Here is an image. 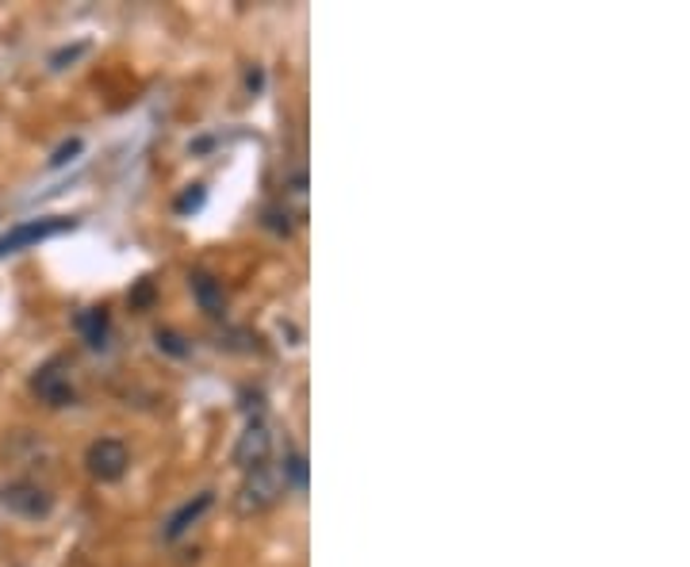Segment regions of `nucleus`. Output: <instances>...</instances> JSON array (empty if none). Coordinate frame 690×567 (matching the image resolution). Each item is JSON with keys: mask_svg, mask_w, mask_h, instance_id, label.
<instances>
[{"mask_svg": "<svg viewBox=\"0 0 690 567\" xmlns=\"http://www.w3.org/2000/svg\"><path fill=\"white\" fill-rule=\"evenodd\" d=\"M289 495V484H284V472L281 464H261V468H250L246 472V479L238 484V495H235V514L238 518H253V514H265V510H273L276 502Z\"/></svg>", "mask_w": 690, "mask_h": 567, "instance_id": "nucleus-1", "label": "nucleus"}, {"mask_svg": "<svg viewBox=\"0 0 690 567\" xmlns=\"http://www.w3.org/2000/svg\"><path fill=\"white\" fill-rule=\"evenodd\" d=\"M0 510L23 518V522H43L54 510V495L35 479H12V484L0 487Z\"/></svg>", "mask_w": 690, "mask_h": 567, "instance_id": "nucleus-2", "label": "nucleus"}, {"mask_svg": "<svg viewBox=\"0 0 690 567\" xmlns=\"http://www.w3.org/2000/svg\"><path fill=\"white\" fill-rule=\"evenodd\" d=\"M131 468V449L120 438H97L84 449V472L97 484H120Z\"/></svg>", "mask_w": 690, "mask_h": 567, "instance_id": "nucleus-3", "label": "nucleus"}, {"mask_svg": "<svg viewBox=\"0 0 690 567\" xmlns=\"http://www.w3.org/2000/svg\"><path fill=\"white\" fill-rule=\"evenodd\" d=\"M31 395H35L43 407L58 410V407H73L77 392L73 379H69V364L66 361H50L31 376Z\"/></svg>", "mask_w": 690, "mask_h": 567, "instance_id": "nucleus-4", "label": "nucleus"}, {"mask_svg": "<svg viewBox=\"0 0 690 567\" xmlns=\"http://www.w3.org/2000/svg\"><path fill=\"white\" fill-rule=\"evenodd\" d=\"M235 464L242 472L250 468H261V464H269V456H273V430H269L261 418H250V426H246L242 433H238L235 441Z\"/></svg>", "mask_w": 690, "mask_h": 567, "instance_id": "nucleus-5", "label": "nucleus"}, {"mask_svg": "<svg viewBox=\"0 0 690 567\" xmlns=\"http://www.w3.org/2000/svg\"><path fill=\"white\" fill-rule=\"evenodd\" d=\"M66 230H73V219H31V223H20V227H12L4 238H0V258H4V253L27 250V246H38V242H46V238H58V235H66Z\"/></svg>", "mask_w": 690, "mask_h": 567, "instance_id": "nucleus-6", "label": "nucleus"}, {"mask_svg": "<svg viewBox=\"0 0 690 567\" xmlns=\"http://www.w3.org/2000/svg\"><path fill=\"white\" fill-rule=\"evenodd\" d=\"M215 507V491H200V495H192L189 502H181V507L169 514V522H166V530H161V541H181L184 533H192L200 522H204V514Z\"/></svg>", "mask_w": 690, "mask_h": 567, "instance_id": "nucleus-7", "label": "nucleus"}, {"mask_svg": "<svg viewBox=\"0 0 690 567\" xmlns=\"http://www.w3.org/2000/svg\"><path fill=\"white\" fill-rule=\"evenodd\" d=\"M189 287H192V295H196V303H200V310H204V315H212V318L223 315V307H227V295H223V284L215 281V276L192 273Z\"/></svg>", "mask_w": 690, "mask_h": 567, "instance_id": "nucleus-8", "label": "nucleus"}, {"mask_svg": "<svg viewBox=\"0 0 690 567\" xmlns=\"http://www.w3.org/2000/svg\"><path fill=\"white\" fill-rule=\"evenodd\" d=\"M77 330L89 341V349H108V338H112V318H108L104 307H89L77 315Z\"/></svg>", "mask_w": 690, "mask_h": 567, "instance_id": "nucleus-9", "label": "nucleus"}, {"mask_svg": "<svg viewBox=\"0 0 690 567\" xmlns=\"http://www.w3.org/2000/svg\"><path fill=\"white\" fill-rule=\"evenodd\" d=\"M281 472H284V484H289V491L292 487H307V461L299 453H292L289 461H281Z\"/></svg>", "mask_w": 690, "mask_h": 567, "instance_id": "nucleus-10", "label": "nucleus"}, {"mask_svg": "<svg viewBox=\"0 0 690 567\" xmlns=\"http://www.w3.org/2000/svg\"><path fill=\"white\" fill-rule=\"evenodd\" d=\"M204 200H207V192H204V184H189V189L177 196V215H196L200 207H204Z\"/></svg>", "mask_w": 690, "mask_h": 567, "instance_id": "nucleus-11", "label": "nucleus"}, {"mask_svg": "<svg viewBox=\"0 0 690 567\" xmlns=\"http://www.w3.org/2000/svg\"><path fill=\"white\" fill-rule=\"evenodd\" d=\"M154 341H158L161 353H169V356H189V341H184L177 330H158V333H154Z\"/></svg>", "mask_w": 690, "mask_h": 567, "instance_id": "nucleus-12", "label": "nucleus"}, {"mask_svg": "<svg viewBox=\"0 0 690 567\" xmlns=\"http://www.w3.org/2000/svg\"><path fill=\"white\" fill-rule=\"evenodd\" d=\"M284 196L296 200V212L304 215V212H307V177H304V173L292 177V184H289V189H284Z\"/></svg>", "mask_w": 690, "mask_h": 567, "instance_id": "nucleus-13", "label": "nucleus"}, {"mask_svg": "<svg viewBox=\"0 0 690 567\" xmlns=\"http://www.w3.org/2000/svg\"><path fill=\"white\" fill-rule=\"evenodd\" d=\"M77 154H81V138H69L66 146H58V150H54V158L46 161V166H50V169H61L66 161H73Z\"/></svg>", "mask_w": 690, "mask_h": 567, "instance_id": "nucleus-14", "label": "nucleus"}]
</instances>
